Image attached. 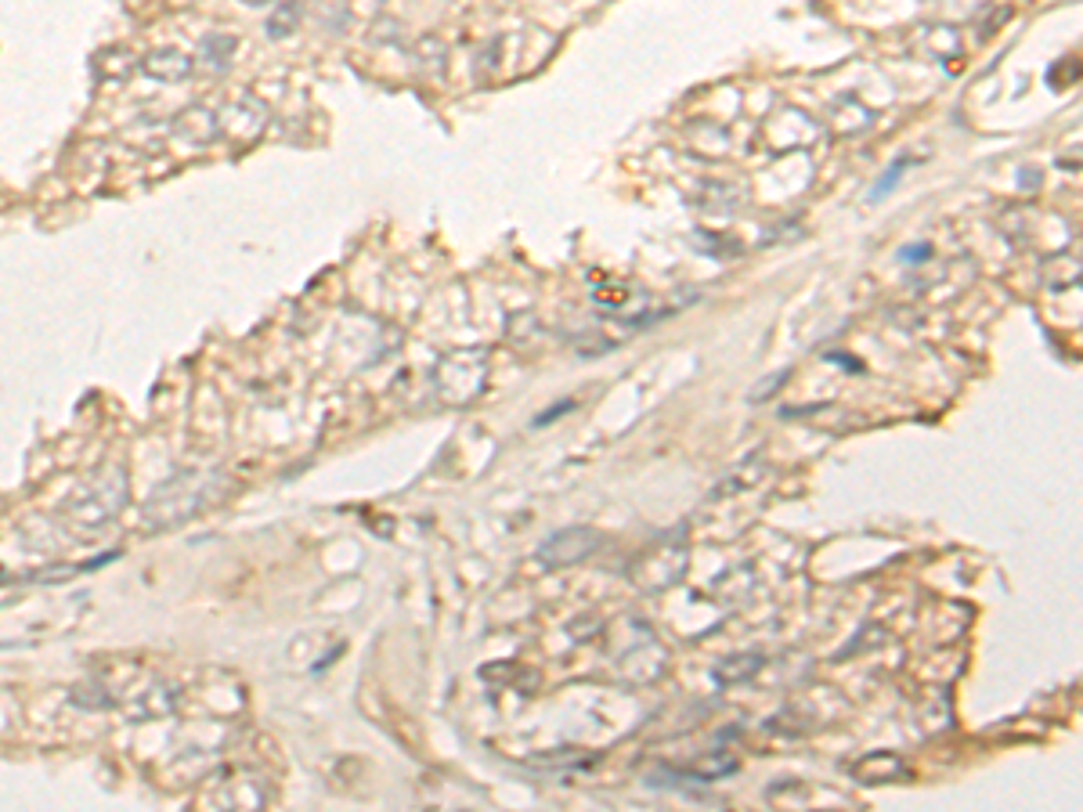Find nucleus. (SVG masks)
I'll return each mask as SVG.
<instances>
[{
	"label": "nucleus",
	"mask_w": 1083,
	"mask_h": 812,
	"mask_svg": "<svg viewBox=\"0 0 1083 812\" xmlns=\"http://www.w3.org/2000/svg\"><path fill=\"white\" fill-rule=\"evenodd\" d=\"M127 502H130L127 469L120 463H101L95 474L62 502L58 523L80 542L98 539V534H106L112 528V520H120Z\"/></svg>",
	"instance_id": "obj_1"
},
{
	"label": "nucleus",
	"mask_w": 1083,
	"mask_h": 812,
	"mask_svg": "<svg viewBox=\"0 0 1083 812\" xmlns=\"http://www.w3.org/2000/svg\"><path fill=\"white\" fill-rule=\"evenodd\" d=\"M228 491V477L220 469H181V474L166 477L160 488L149 495L145 509V528L149 531H174L185 528L210 506H217Z\"/></svg>",
	"instance_id": "obj_2"
},
{
	"label": "nucleus",
	"mask_w": 1083,
	"mask_h": 812,
	"mask_svg": "<svg viewBox=\"0 0 1083 812\" xmlns=\"http://www.w3.org/2000/svg\"><path fill=\"white\" fill-rule=\"evenodd\" d=\"M690 567V549L683 542V531L669 534L654 545H647L629 563V578L632 585H639L643 593H661V588H672L675 582L683 578Z\"/></svg>",
	"instance_id": "obj_3"
},
{
	"label": "nucleus",
	"mask_w": 1083,
	"mask_h": 812,
	"mask_svg": "<svg viewBox=\"0 0 1083 812\" xmlns=\"http://www.w3.org/2000/svg\"><path fill=\"white\" fill-rule=\"evenodd\" d=\"M488 383V350L469 347L441 358L437 365V394L445 404H469Z\"/></svg>",
	"instance_id": "obj_4"
},
{
	"label": "nucleus",
	"mask_w": 1083,
	"mask_h": 812,
	"mask_svg": "<svg viewBox=\"0 0 1083 812\" xmlns=\"http://www.w3.org/2000/svg\"><path fill=\"white\" fill-rule=\"evenodd\" d=\"M217 130H220V141H231V145H242V149L253 145V141L268 130V105L253 95L235 98L217 112Z\"/></svg>",
	"instance_id": "obj_5"
},
{
	"label": "nucleus",
	"mask_w": 1083,
	"mask_h": 812,
	"mask_svg": "<svg viewBox=\"0 0 1083 812\" xmlns=\"http://www.w3.org/2000/svg\"><path fill=\"white\" fill-rule=\"evenodd\" d=\"M599 545H604V534H599L596 528H564V531L550 534V539L539 545V563H542V567H550V571L574 567V563L589 560Z\"/></svg>",
	"instance_id": "obj_6"
},
{
	"label": "nucleus",
	"mask_w": 1083,
	"mask_h": 812,
	"mask_svg": "<svg viewBox=\"0 0 1083 812\" xmlns=\"http://www.w3.org/2000/svg\"><path fill=\"white\" fill-rule=\"evenodd\" d=\"M171 141H177V145L188 152L214 145V141H220L217 112H210L206 105H188V109H181L171 120Z\"/></svg>",
	"instance_id": "obj_7"
},
{
	"label": "nucleus",
	"mask_w": 1083,
	"mask_h": 812,
	"mask_svg": "<svg viewBox=\"0 0 1083 812\" xmlns=\"http://www.w3.org/2000/svg\"><path fill=\"white\" fill-rule=\"evenodd\" d=\"M138 69L152 76V80H160V84H181V80H188L192 76V58L185 55V51H177V47H155L149 51L145 58H138Z\"/></svg>",
	"instance_id": "obj_8"
},
{
	"label": "nucleus",
	"mask_w": 1083,
	"mask_h": 812,
	"mask_svg": "<svg viewBox=\"0 0 1083 812\" xmlns=\"http://www.w3.org/2000/svg\"><path fill=\"white\" fill-rule=\"evenodd\" d=\"M90 73H95L98 84L120 87L138 73V58L130 55L127 47H106V51H98V55L90 58Z\"/></svg>",
	"instance_id": "obj_9"
},
{
	"label": "nucleus",
	"mask_w": 1083,
	"mask_h": 812,
	"mask_svg": "<svg viewBox=\"0 0 1083 812\" xmlns=\"http://www.w3.org/2000/svg\"><path fill=\"white\" fill-rule=\"evenodd\" d=\"M174 704H177V690L163 686V683H152L149 690H141L138 697L127 704V715L134 718V723H152V718L171 715Z\"/></svg>",
	"instance_id": "obj_10"
},
{
	"label": "nucleus",
	"mask_w": 1083,
	"mask_h": 812,
	"mask_svg": "<svg viewBox=\"0 0 1083 812\" xmlns=\"http://www.w3.org/2000/svg\"><path fill=\"white\" fill-rule=\"evenodd\" d=\"M853 777L864 783H892L907 777V762L892 751H870L867 758H859L853 766Z\"/></svg>",
	"instance_id": "obj_11"
},
{
	"label": "nucleus",
	"mask_w": 1083,
	"mask_h": 812,
	"mask_svg": "<svg viewBox=\"0 0 1083 812\" xmlns=\"http://www.w3.org/2000/svg\"><path fill=\"white\" fill-rule=\"evenodd\" d=\"M235 47H239V41H235L231 33H225V30H210V33H206L203 41H199V65H203L206 73H214V76L228 73V69H231V55H235Z\"/></svg>",
	"instance_id": "obj_12"
},
{
	"label": "nucleus",
	"mask_w": 1083,
	"mask_h": 812,
	"mask_svg": "<svg viewBox=\"0 0 1083 812\" xmlns=\"http://www.w3.org/2000/svg\"><path fill=\"white\" fill-rule=\"evenodd\" d=\"M694 203L701 209H726V214H734V209L748 203V192L737 185H726V181H704V185H697V192H694Z\"/></svg>",
	"instance_id": "obj_13"
},
{
	"label": "nucleus",
	"mask_w": 1083,
	"mask_h": 812,
	"mask_svg": "<svg viewBox=\"0 0 1083 812\" xmlns=\"http://www.w3.org/2000/svg\"><path fill=\"white\" fill-rule=\"evenodd\" d=\"M1040 282L1048 285L1051 293L1076 290V285H1080V260L1073 253L1048 257V260H1043V268H1040Z\"/></svg>",
	"instance_id": "obj_14"
},
{
	"label": "nucleus",
	"mask_w": 1083,
	"mask_h": 812,
	"mask_svg": "<svg viewBox=\"0 0 1083 812\" xmlns=\"http://www.w3.org/2000/svg\"><path fill=\"white\" fill-rule=\"evenodd\" d=\"M766 477V463H762V455H748L744 463L734 469V474H726L719 484H715V499H723V495H737V491H751L755 484H759Z\"/></svg>",
	"instance_id": "obj_15"
},
{
	"label": "nucleus",
	"mask_w": 1083,
	"mask_h": 812,
	"mask_svg": "<svg viewBox=\"0 0 1083 812\" xmlns=\"http://www.w3.org/2000/svg\"><path fill=\"white\" fill-rule=\"evenodd\" d=\"M762 664H766L762 653H751V650L729 653V658H723L719 664H715L712 679H715V683H723V686H734V683H744V679H751Z\"/></svg>",
	"instance_id": "obj_16"
},
{
	"label": "nucleus",
	"mask_w": 1083,
	"mask_h": 812,
	"mask_svg": "<svg viewBox=\"0 0 1083 812\" xmlns=\"http://www.w3.org/2000/svg\"><path fill=\"white\" fill-rule=\"evenodd\" d=\"M300 19H304V4H300V0H282V4L268 15L264 30L271 41H285V36L300 30Z\"/></svg>",
	"instance_id": "obj_17"
},
{
	"label": "nucleus",
	"mask_w": 1083,
	"mask_h": 812,
	"mask_svg": "<svg viewBox=\"0 0 1083 812\" xmlns=\"http://www.w3.org/2000/svg\"><path fill=\"white\" fill-rule=\"evenodd\" d=\"M737 772V758H729V755H708V758H701V762H694L686 769V777H694L701 783H712V780H723V777H734Z\"/></svg>",
	"instance_id": "obj_18"
},
{
	"label": "nucleus",
	"mask_w": 1083,
	"mask_h": 812,
	"mask_svg": "<svg viewBox=\"0 0 1083 812\" xmlns=\"http://www.w3.org/2000/svg\"><path fill=\"white\" fill-rule=\"evenodd\" d=\"M788 379H791V369L769 372V376L762 379V383H755V387L748 390V401H751V404H762V401H769V398L777 394V390H784V383H788Z\"/></svg>",
	"instance_id": "obj_19"
},
{
	"label": "nucleus",
	"mask_w": 1083,
	"mask_h": 812,
	"mask_svg": "<svg viewBox=\"0 0 1083 812\" xmlns=\"http://www.w3.org/2000/svg\"><path fill=\"white\" fill-rule=\"evenodd\" d=\"M939 4L946 8V15H954V19H968V15H975L978 8H986V0H939Z\"/></svg>",
	"instance_id": "obj_20"
},
{
	"label": "nucleus",
	"mask_w": 1083,
	"mask_h": 812,
	"mask_svg": "<svg viewBox=\"0 0 1083 812\" xmlns=\"http://www.w3.org/2000/svg\"><path fill=\"white\" fill-rule=\"evenodd\" d=\"M924 257H932V246H907V250L903 253H899V260H903V264H921V260Z\"/></svg>",
	"instance_id": "obj_21"
},
{
	"label": "nucleus",
	"mask_w": 1083,
	"mask_h": 812,
	"mask_svg": "<svg viewBox=\"0 0 1083 812\" xmlns=\"http://www.w3.org/2000/svg\"><path fill=\"white\" fill-rule=\"evenodd\" d=\"M574 409V401H560V409H553V412H542L539 419H534V426H545V423H553V419H560V415H564V412H571Z\"/></svg>",
	"instance_id": "obj_22"
},
{
	"label": "nucleus",
	"mask_w": 1083,
	"mask_h": 812,
	"mask_svg": "<svg viewBox=\"0 0 1083 812\" xmlns=\"http://www.w3.org/2000/svg\"><path fill=\"white\" fill-rule=\"evenodd\" d=\"M903 166H907V163H899V166H892V170H889V177H885V181H881V185H878V188H874V195H881V192H889V188L896 185V181H899V174H903Z\"/></svg>",
	"instance_id": "obj_23"
},
{
	"label": "nucleus",
	"mask_w": 1083,
	"mask_h": 812,
	"mask_svg": "<svg viewBox=\"0 0 1083 812\" xmlns=\"http://www.w3.org/2000/svg\"><path fill=\"white\" fill-rule=\"evenodd\" d=\"M242 4L246 8H264V4H271V0H242Z\"/></svg>",
	"instance_id": "obj_24"
}]
</instances>
